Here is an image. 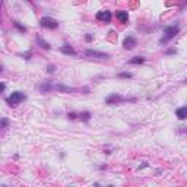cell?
Returning <instances> with one entry per match:
<instances>
[{
    "instance_id": "cell-21",
    "label": "cell",
    "mask_w": 187,
    "mask_h": 187,
    "mask_svg": "<svg viewBox=\"0 0 187 187\" xmlns=\"http://www.w3.org/2000/svg\"><path fill=\"white\" fill-rule=\"evenodd\" d=\"M186 133H187V127H186Z\"/></svg>"
},
{
    "instance_id": "cell-11",
    "label": "cell",
    "mask_w": 187,
    "mask_h": 187,
    "mask_svg": "<svg viewBox=\"0 0 187 187\" xmlns=\"http://www.w3.org/2000/svg\"><path fill=\"white\" fill-rule=\"evenodd\" d=\"M60 51H61V53H65V54H69V56H70V54H72V56L75 54V50L72 48V47H70L69 44H66V45H63V47H61V48H60Z\"/></svg>"
},
{
    "instance_id": "cell-1",
    "label": "cell",
    "mask_w": 187,
    "mask_h": 187,
    "mask_svg": "<svg viewBox=\"0 0 187 187\" xmlns=\"http://www.w3.org/2000/svg\"><path fill=\"white\" fill-rule=\"evenodd\" d=\"M26 100V95L24 92H19V91H15V92H12L10 95L6 98V102L10 105V107H18L21 102H24Z\"/></svg>"
},
{
    "instance_id": "cell-13",
    "label": "cell",
    "mask_w": 187,
    "mask_h": 187,
    "mask_svg": "<svg viewBox=\"0 0 187 187\" xmlns=\"http://www.w3.org/2000/svg\"><path fill=\"white\" fill-rule=\"evenodd\" d=\"M37 42H38V45H41V48H44V50H50V48H51L50 44H48V42H45L42 38H38Z\"/></svg>"
},
{
    "instance_id": "cell-18",
    "label": "cell",
    "mask_w": 187,
    "mask_h": 187,
    "mask_svg": "<svg viewBox=\"0 0 187 187\" xmlns=\"http://www.w3.org/2000/svg\"><path fill=\"white\" fill-rule=\"evenodd\" d=\"M54 69H56V67L51 65V66H48V67H47V72H48V73H53V72H54Z\"/></svg>"
},
{
    "instance_id": "cell-12",
    "label": "cell",
    "mask_w": 187,
    "mask_h": 187,
    "mask_svg": "<svg viewBox=\"0 0 187 187\" xmlns=\"http://www.w3.org/2000/svg\"><path fill=\"white\" fill-rule=\"evenodd\" d=\"M143 61H145L143 57H133V59L129 60V63H130V65H142Z\"/></svg>"
},
{
    "instance_id": "cell-6",
    "label": "cell",
    "mask_w": 187,
    "mask_h": 187,
    "mask_svg": "<svg viewBox=\"0 0 187 187\" xmlns=\"http://www.w3.org/2000/svg\"><path fill=\"white\" fill-rule=\"evenodd\" d=\"M85 54H86L88 57H95V59H108V57H110V56L105 54V53H98V51H95V50H86Z\"/></svg>"
},
{
    "instance_id": "cell-2",
    "label": "cell",
    "mask_w": 187,
    "mask_h": 187,
    "mask_svg": "<svg viewBox=\"0 0 187 187\" xmlns=\"http://www.w3.org/2000/svg\"><path fill=\"white\" fill-rule=\"evenodd\" d=\"M180 32V28L177 26V25H173V26H167L165 29H164V37L161 38V44H165V42H168V41H171L177 34Z\"/></svg>"
},
{
    "instance_id": "cell-4",
    "label": "cell",
    "mask_w": 187,
    "mask_h": 187,
    "mask_svg": "<svg viewBox=\"0 0 187 187\" xmlns=\"http://www.w3.org/2000/svg\"><path fill=\"white\" fill-rule=\"evenodd\" d=\"M111 18H113V15H111V12H108V10H101V12L97 13V19L100 22H104V24H108L111 21Z\"/></svg>"
},
{
    "instance_id": "cell-8",
    "label": "cell",
    "mask_w": 187,
    "mask_h": 187,
    "mask_svg": "<svg viewBox=\"0 0 187 187\" xmlns=\"http://www.w3.org/2000/svg\"><path fill=\"white\" fill-rule=\"evenodd\" d=\"M176 116H177V118H178V120H186V118H187V105L177 108Z\"/></svg>"
},
{
    "instance_id": "cell-10",
    "label": "cell",
    "mask_w": 187,
    "mask_h": 187,
    "mask_svg": "<svg viewBox=\"0 0 187 187\" xmlns=\"http://www.w3.org/2000/svg\"><path fill=\"white\" fill-rule=\"evenodd\" d=\"M116 16H117V19H118L121 24H126V22L129 21V13L124 12V10H118V12L116 13Z\"/></svg>"
},
{
    "instance_id": "cell-22",
    "label": "cell",
    "mask_w": 187,
    "mask_h": 187,
    "mask_svg": "<svg viewBox=\"0 0 187 187\" xmlns=\"http://www.w3.org/2000/svg\"><path fill=\"white\" fill-rule=\"evenodd\" d=\"M28 2H29V0H28Z\"/></svg>"
},
{
    "instance_id": "cell-19",
    "label": "cell",
    "mask_w": 187,
    "mask_h": 187,
    "mask_svg": "<svg viewBox=\"0 0 187 187\" xmlns=\"http://www.w3.org/2000/svg\"><path fill=\"white\" fill-rule=\"evenodd\" d=\"M6 124H7V120H6V118H3V120H2V127H3V129L6 127Z\"/></svg>"
},
{
    "instance_id": "cell-3",
    "label": "cell",
    "mask_w": 187,
    "mask_h": 187,
    "mask_svg": "<svg viewBox=\"0 0 187 187\" xmlns=\"http://www.w3.org/2000/svg\"><path fill=\"white\" fill-rule=\"evenodd\" d=\"M40 25L42 28H47V29H57L59 28V22L50 16H44L40 19Z\"/></svg>"
},
{
    "instance_id": "cell-14",
    "label": "cell",
    "mask_w": 187,
    "mask_h": 187,
    "mask_svg": "<svg viewBox=\"0 0 187 187\" xmlns=\"http://www.w3.org/2000/svg\"><path fill=\"white\" fill-rule=\"evenodd\" d=\"M79 118L83 120V121H89V118H91V113H88V111L81 113V114H79Z\"/></svg>"
},
{
    "instance_id": "cell-15",
    "label": "cell",
    "mask_w": 187,
    "mask_h": 187,
    "mask_svg": "<svg viewBox=\"0 0 187 187\" xmlns=\"http://www.w3.org/2000/svg\"><path fill=\"white\" fill-rule=\"evenodd\" d=\"M13 25L16 26V28H18L19 31H22V32H25V31H26V28H25V26H22V25H21L19 22H13Z\"/></svg>"
},
{
    "instance_id": "cell-16",
    "label": "cell",
    "mask_w": 187,
    "mask_h": 187,
    "mask_svg": "<svg viewBox=\"0 0 187 187\" xmlns=\"http://www.w3.org/2000/svg\"><path fill=\"white\" fill-rule=\"evenodd\" d=\"M118 77H132V73L123 72V73H118Z\"/></svg>"
},
{
    "instance_id": "cell-17",
    "label": "cell",
    "mask_w": 187,
    "mask_h": 187,
    "mask_svg": "<svg viewBox=\"0 0 187 187\" xmlns=\"http://www.w3.org/2000/svg\"><path fill=\"white\" fill-rule=\"evenodd\" d=\"M85 40H86V42H91V41L94 40V37H92L91 34H86V37H85Z\"/></svg>"
},
{
    "instance_id": "cell-9",
    "label": "cell",
    "mask_w": 187,
    "mask_h": 187,
    "mask_svg": "<svg viewBox=\"0 0 187 187\" xmlns=\"http://www.w3.org/2000/svg\"><path fill=\"white\" fill-rule=\"evenodd\" d=\"M51 91H61V92H75V88L65 86V85H51Z\"/></svg>"
},
{
    "instance_id": "cell-7",
    "label": "cell",
    "mask_w": 187,
    "mask_h": 187,
    "mask_svg": "<svg viewBox=\"0 0 187 187\" xmlns=\"http://www.w3.org/2000/svg\"><path fill=\"white\" fill-rule=\"evenodd\" d=\"M123 101H127V100L123 98V97H120V95H117V94H113L111 97H108V98L105 100L107 104H118V102H123Z\"/></svg>"
},
{
    "instance_id": "cell-20",
    "label": "cell",
    "mask_w": 187,
    "mask_h": 187,
    "mask_svg": "<svg viewBox=\"0 0 187 187\" xmlns=\"http://www.w3.org/2000/svg\"><path fill=\"white\" fill-rule=\"evenodd\" d=\"M69 118H76V114L75 113H69Z\"/></svg>"
},
{
    "instance_id": "cell-5",
    "label": "cell",
    "mask_w": 187,
    "mask_h": 187,
    "mask_svg": "<svg viewBox=\"0 0 187 187\" xmlns=\"http://www.w3.org/2000/svg\"><path fill=\"white\" fill-rule=\"evenodd\" d=\"M123 47H124L126 50H132V48H135V47H136V38L132 37V35L126 37V38H124V41H123Z\"/></svg>"
}]
</instances>
